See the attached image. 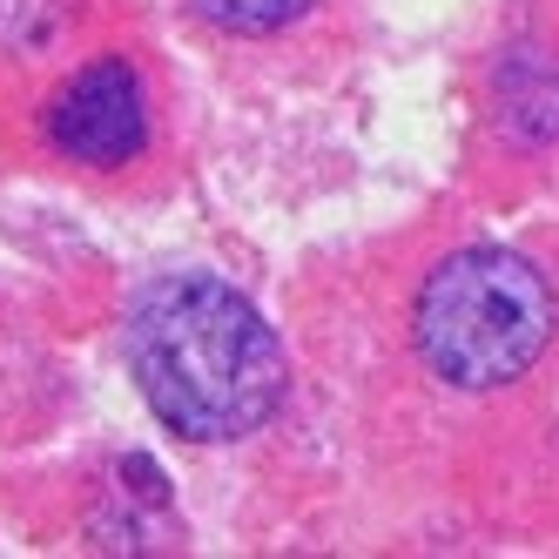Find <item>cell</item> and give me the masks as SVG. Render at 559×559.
Masks as SVG:
<instances>
[{"instance_id":"obj_1","label":"cell","mask_w":559,"mask_h":559,"mask_svg":"<svg viewBox=\"0 0 559 559\" xmlns=\"http://www.w3.org/2000/svg\"><path fill=\"white\" fill-rule=\"evenodd\" d=\"M129 371L169 431L189 445H229L284 397V344L236 284L176 270L129 304Z\"/></svg>"},{"instance_id":"obj_2","label":"cell","mask_w":559,"mask_h":559,"mask_svg":"<svg viewBox=\"0 0 559 559\" xmlns=\"http://www.w3.org/2000/svg\"><path fill=\"white\" fill-rule=\"evenodd\" d=\"M552 317V284L519 250H459L425 276L412 331L431 378L459 391H499L533 371Z\"/></svg>"},{"instance_id":"obj_3","label":"cell","mask_w":559,"mask_h":559,"mask_svg":"<svg viewBox=\"0 0 559 559\" xmlns=\"http://www.w3.org/2000/svg\"><path fill=\"white\" fill-rule=\"evenodd\" d=\"M48 142L68 163L88 169H122L148 142V108H142V82L129 61H95L48 102Z\"/></svg>"},{"instance_id":"obj_4","label":"cell","mask_w":559,"mask_h":559,"mask_svg":"<svg viewBox=\"0 0 559 559\" xmlns=\"http://www.w3.org/2000/svg\"><path fill=\"white\" fill-rule=\"evenodd\" d=\"M304 8L310 0H195V14H203L210 27H223V34H276V27H290Z\"/></svg>"}]
</instances>
